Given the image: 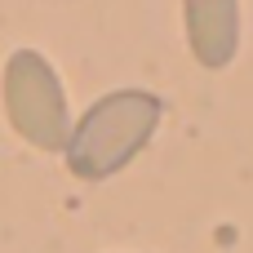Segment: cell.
Masks as SVG:
<instances>
[{"mask_svg":"<svg viewBox=\"0 0 253 253\" xmlns=\"http://www.w3.org/2000/svg\"><path fill=\"white\" fill-rule=\"evenodd\" d=\"M0 98L13 133L36 151H62L71 133V107L67 89L53 71V62L36 49H13L0 76Z\"/></svg>","mask_w":253,"mask_h":253,"instance_id":"obj_2","label":"cell"},{"mask_svg":"<svg viewBox=\"0 0 253 253\" xmlns=\"http://www.w3.org/2000/svg\"><path fill=\"white\" fill-rule=\"evenodd\" d=\"M165 116V102L147 89H111L98 102H89V111L71 125L62 160L67 173L80 182H107L120 169H129L147 142L156 138Z\"/></svg>","mask_w":253,"mask_h":253,"instance_id":"obj_1","label":"cell"},{"mask_svg":"<svg viewBox=\"0 0 253 253\" xmlns=\"http://www.w3.org/2000/svg\"><path fill=\"white\" fill-rule=\"evenodd\" d=\"M182 27L191 58L205 71H222L240 53V0H182Z\"/></svg>","mask_w":253,"mask_h":253,"instance_id":"obj_3","label":"cell"}]
</instances>
